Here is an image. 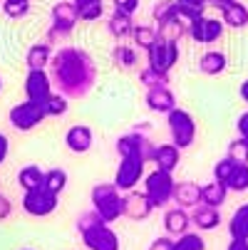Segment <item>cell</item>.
<instances>
[{
  "instance_id": "44",
  "label": "cell",
  "mask_w": 248,
  "mask_h": 250,
  "mask_svg": "<svg viewBox=\"0 0 248 250\" xmlns=\"http://www.w3.org/2000/svg\"><path fill=\"white\" fill-rule=\"evenodd\" d=\"M10 213H13V203H10V198L0 193V223L8 221V218H10Z\"/></svg>"
},
{
  "instance_id": "41",
  "label": "cell",
  "mask_w": 248,
  "mask_h": 250,
  "mask_svg": "<svg viewBox=\"0 0 248 250\" xmlns=\"http://www.w3.org/2000/svg\"><path fill=\"white\" fill-rule=\"evenodd\" d=\"M233 168H236V161H233V159H228V156H224V159H221V161H216V166H214V178L226 186V181H228V176H231V171H233Z\"/></svg>"
},
{
  "instance_id": "3",
  "label": "cell",
  "mask_w": 248,
  "mask_h": 250,
  "mask_svg": "<svg viewBox=\"0 0 248 250\" xmlns=\"http://www.w3.org/2000/svg\"><path fill=\"white\" fill-rule=\"evenodd\" d=\"M80 20V13L75 8V3H69V0H62V3H57L50 13V30H47V38L45 42L47 45H57L62 40H67L69 35H72V30L77 27Z\"/></svg>"
},
{
  "instance_id": "15",
  "label": "cell",
  "mask_w": 248,
  "mask_h": 250,
  "mask_svg": "<svg viewBox=\"0 0 248 250\" xmlns=\"http://www.w3.org/2000/svg\"><path fill=\"white\" fill-rule=\"evenodd\" d=\"M161 223H164V230L169 238H179V235L189 233V228H191V213L186 208H179V206L166 208Z\"/></svg>"
},
{
  "instance_id": "30",
  "label": "cell",
  "mask_w": 248,
  "mask_h": 250,
  "mask_svg": "<svg viewBox=\"0 0 248 250\" xmlns=\"http://www.w3.org/2000/svg\"><path fill=\"white\" fill-rule=\"evenodd\" d=\"M112 62H114V67H119V69H134V67L139 64V55H136V50L129 47V45H117V47L112 50Z\"/></svg>"
},
{
  "instance_id": "51",
  "label": "cell",
  "mask_w": 248,
  "mask_h": 250,
  "mask_svg": "<svg viewBox=\"0 0 248 250\" xmlns=\"http://www.w3.org/2000/svg\"><path fill=\"white\" fill-rule=\"evenodd\" d=\"M23 250H30V248H23Z\"/></svg>"
},
{
  "instance_id": "26",
  "label": "cell",
  "mask_w": 248,
  "mask_h": 250,
  "mask_svg": "<svg viewBox=\"0 0 248 250\" xmlns=\"http://www.w3.org/2000/svg\"><path fill=\"white\" fill-rule=\"evenodd\" d=\"M228 188L221 184V181H208L206 186H201V203H206V206H214V208H221L224 203H226V198H228Z\"/></svg>"
},
{
  "instance_id": "35",
  "label": "cell",
  "mask_w": 248,
  "mask_h": 250,
  "mask_svg": "<svg viewBox=\"0 0 248 250\" xmlns=\"http://www.w3.org/2000/svg\"><path fill=\"white\" fill-rule=\"evenodd\" d=\"M174 250H206V240L201 233H184L174 238Z\"/></svg>"
},
{
  "instance_id": "23",
  "label": "cell",
  "mask_w": 248,
  "mask_h": 250,
  "mask_svg": "<svg viewBox=\"0 0 248 250\" xmlns=\"http://www.w3.org/2000/svg\"><path fill=\"white\" fill-rule=\"evenodd\" d=\"M50 62H52V45H47V42H35L25 55L27 69H45V67H50Z\"/></svg>"
},
{
  "instance_id": "31",
  "label": "cell",
  "mask_w": 248,
  "mask_h": 250,
  "mask_svg": "<svg viewBox=\"0 0 248 250\" xmlns=\"http://www.w3.org/2000/svg\"><path fill=\"white\" fill-rule=\"evenodd\" d=\"M174 3H176V8H179V15H181L186 22H191V20L206 15V8H208L206 0H174Z\"/></svg>"
},
{
  "instance_id": "11",
  "label": "cell",
  "mask_w": 248,
  "mask_h": 250,
  "mask_svg": "<svg viewBox=\"0 0 248 250\" xmlns=\"http://www.w3.org/2000/svg\"><path fill=\"white\" fill-rule=\"evenodd\" d=\"M154 149H157L154 141L144 131H136V129H132L129 134L117 139V154H119V159L122 156H141L149 164L154 159Z\"/></svg>"
},
{
  "instance_id": "4",
  "label": "cell",
  "mask_w": 248,
  "mask_h": 250,
  "mask_svg": "<svg viewBox=\"0 0 248 250\" xmlns=\"http://www.w3.org/2000/svg\"><path fill=\"white\" fill-rule=\"evenodd\" d=\"M122 201H124V193L114 184H97L92 188V208L110 226L122 218Z\"/></svg>"
},
{
  "instance_id": "40",
  "label": "cell",
  "mask_w": 248,
  "mask_h": 250,
  "mask_svg": "<svg viewBox=\"0 0 248 250\" xmlns=\"http://www.w3.org/2000/svg\"><path fill=\"white\" fill-rule=\"evenodd\" d=\"M228 159H233L236 164H248V141L246 139H233L231 144H228Z\"/></svg>"
},
{
  "instance_id": "33",
  "label": "cell",
  "mask_w": 248,
  "mask_h": 250,
  "mask_svg": "<svg viewBox=\"0 0 248 250\" xmlns=\"http://www.w3.org/2000/svg\"><path fill=\"white\" fill-rule=\"evenodd\" d=\"M226 188L233 193H246L248 191V164H236V168L231 171Z\"/></svg>"
},
{
  "instance_id": "16",
  "label": "cell",
  "mask_w": 248,
  "mask_h": 250,
  "mask_svg": "<svg viewBox=\"0 0 248 250\" xmlns=\"http://www.w3.org/2000/svg\"><path fill=\"white\" fill-rule=\"evenodd\" d=\"M92 129L85 126V124H75V126H69L67 134H65V146L72 151V154H85L92 149Z\"/></svg>"
},
{
  "instance_id": "34",
  "label": "cell",
  "mask_w": 248,
  "mask_h": 250,
  "mask_svg": "<svg viewBox=\"0 0 248 250\" xmlns=\"http://www.w3.org/2000/svg\"><path fill=\"white\" fill-rule=\"evenodd\" d=\"M47 191H52V193H62L65 188H67V171L65 168H50V171H45V184H43Z\"/></svg>"
},
{
  "instance_id": "22",
  "label": "cell",
  "mask_w": 248,
  "mask_h": 250,
  "mask_svg": "<svg viewBox=\"0 0 248 250\" xmlns=\"http://www.w3.org/2000/svg\"><path fill=\"white\" fill-rule=\"evenodd\" d=\"M159 40L164 42H181V38L189 35V22L184 18H174L166 22H159Z\"/></svg>"
},
{
  "instance_id": "7",
  "label": "cell",
  "mask_w": 248,
  "mask_h": 250,
  "mask_svg": "<svg viewBox=\"0 0 248 250\" xmlns=\"http://www.w3.org/2000/svg\"><path fill=\"white\" fill-rule=\"evenodd\" d=\"M45 119H47L45 106L38 104V102H27V99L20 102V104H15L13 109L8 112V122L18 131H32L35 126H40Z\"/></svg>"
},
{
  "instance_id": "39",
  "label": "cell",
  "mask_w": 248,
  "mask_h": 250,
  "mask_svg": "<svg viewBox=\"0 0 248 250\" xmlns=\"http://www.w3.org/2000/svg\"><path fill=\"white\" fill-rule=\"evenodd\" d=\"M3 13L13 20H20L30 13V0H3Z\"/></svg>"
},
{
  "instance_id": "1",
  "label": "cell",
  "mask_w": 248,
  "mask_h": 250,
  "mask_svg": "<svg viewBox=\"0 0 248 250\" xmlns=\"http://www.w3.org/2000/svg\"><path fill=\"white\" fill-rule=\"evenodd\" d=\"M99 69L87 50L82 47H60L50 62V77L60 94L67 99H82L97 84Z\"/></svg>"
},
{
  "instance_id": "50",
  "label": "cell",
  "mask_w": 248,
  "mask_h": 250,
  "mask_svg": "<svg viewBox=\"0 0 248 250\" xmlns=\"http://www.w3.org/2000/svg\"><path fill=\"white\" fill-rule=\"evenodd\" d=\"M0 92H3V77H0Z\"/></svg>"
},
{
  "instance_id": "29",
  "label": "cell",
  "mask_w": 248,
  "mask_h": 250,
  "mask_svg": "<svg viewBox=\"0 0 248 250\" xmlns=\"http://www.w3.org/2000/svg\"><path fill=\"white\" fill-rule=\"evenodd\" d=\"M82 22H97L104 15V0H72Z\"/></svg>"
},
{
  "instance_id": "25",
  "label": "cell",
  "mask_w": 248,
  "mask_h": 250,
  "mask_svg": "<svg viewBox=\"0 0 248 250\" xmlns=\"http://www.w3.org/2000/svg\"><path fill=\"white\" fill-rule=\"evenodd\" d=\"M107 32L112 35V38H117V40H127V38H132V32H134V20H132V15H124V13H112L110 15V20H107Z\"/></svg>"
},
{
  "instance_id": "6",
  "label": "cell",
  "mask_w": 248,
  "mask_h": 250,
  "mask_svg": "<svg viewBox=\"0 0 248 250\" xmlns=\"http://www.w3.org/2000/svg\"><path fill=\"white\" fill-rule=\"evenodd\" d=\"M166 129L171 136V144L179 146V149H189L194 141H196V122L186 109H171L166 114Z\"/></svg>"
},
{
  "instance_id": "42",
  "label": "cell",
  "mask_w": 248,
  "mask_h": 250,
  "mask_svg": "<svg viewBox=\"0 0 248 250\" xmlns=\"http://www.w3.org/2000/svg\"><path fill=\"white\" fill-rule=\"evenodd\" d=\"M114 3V10L117 13H124V15H134L139 10V3L141 0H112Z\"/></svg>"
},
{
  "instance_id": "32",
  "label": "cell",
  "mask_w": 248,
  "mask_h": 250,
  "mask_svg": "<svg viewBox=\"0 0 248 250\" xmlns=\"http://www.w3.org/2000/svg\"><path fill=\"white\" fill-rule=\"evenodd\" d=\"M132 40H134V47L139 50H149L157 40H159V32L149 25H134V32H132Z\"/></svg>"
},
{
  "instance_id": "28",
  "label": "cell",
  "mask_w": 248,
  "mask_h": 250,
  "mask_svg": "<svg viewBox=\"0 0 248 250\" xmlns=\"http://www.w3.org/2000/svg\"><path fill=\"white\" fill-rule=\"evenodd\" d=\"M43 184H45V171H43L40 166L30 164V166L20 168V173H18V186H20L23 191H35V188H40Z\"/></svg>"
},
{
  "instance_id": "37",
  "label": "cell",
  "mask_w": 248,
  "mask_h": 250,
  "mask_svg": "<svg viewBox=\"0 0 248 250\" xmlns=\"http://www.w3.org/2000/svg\"><path fill=\"white\" fill-rule=\"evenodd\" d=\"M43 106H45L47 117H62V114H67V109H69V102H67V97H65V94L52 92V97H50Z\"/></svg>"
},
{
  "instance_id": "21",
  "label": "cell",
  "mask_w": 248,
  "mask_h": 250,
  "mask_svg": "<svg viewBox=\"0 0 248 250\" xmlns=\"http://www.w3.org/2000/svg\"><path fill=\"white\" fill-rule=\"evenodd\" d=\"M226 67H228V57H226V52H221V50H208V52H203L201 60H199V69H201L203 75H208V77L224 75Z\"/></svg>"
},
{
  "instance_id": "45",
  "label": "cell",
  "mask_w": 248,
  "mask_h": 250,
  "mask_svg": "<svg viewBox=\"0 0 248 250\" xmlns=\"http://www.w3.org/2000/svg\"><path fill=\"white\" fill-rule=\"evenodd\" d=\"M8 154H10V139L0 131V166L8 161Z\"/></svg>"
},
{
  "instance_id": "9",
  "label": "cell",
  "mask_w": 248,
  "mask_h": 250,
  "mask_svg": "<svg viewBox=\"0 0 248 250\" xmlns=\"http://www.w3.org/2000/svg\"><path fill=\"white\" fill-rule=\"evenodd\" d=\"M147 176V161L141 156H122L119 166H117V173H114V186L127 193V191H134L139 181H144Z\"/></svg>"
},
{
  "instance_id": "46",
  "label": "cell",
  "mask_w": 248,
  "mask_h": 250,
  "mask_svg": "<svg viewBox=\"0 0 248 250\" xmlns=\"http://www.w3.org/2000/svg\"><path fill=\"white\" fill-rule=\"evenodd\" d=\"M236 129H238V136L248 141V112H243V114L238 117V122H236Z\"/></svg>"
},
{
  "instance_id": "5",
  "label": "cell",
  "mask_w": 248,
  "mask_h": 250,
  "mask_svg": "<svg viewBox=\"0 0 248 250\" xmlns=\"http://www.w3.org/2000/svg\"><path fill=\"white\" fill-rule=\"evenodd\" d=\"M174 173L154 168L144 176V193L154 208H166L174 201Z\"/></svg>"
},
{
  "instance_id": "10",
  "label": "cell",
  "mask_w": 248,
  "mask_h": 250,
  "mask_svg": "<svg viewBox=\"0 0 248 250\" xmlns=\"http://www.w3.org/2000/svg\"><path fill=\"white\" fill-rule=\"evenodd\" d=\"M181 52H179V42H164V40H157L149 50H147V67L154 69V72H161V75H169L171 69L179 62Z\"/></svg>"
},
{
  "instance_id": "24",
  "label": "cell",
  "mask_w": 248,
  "mask_h": 250,
  "mask_svg": "<svg viewBox=\"0 0 248 250\" xmlns=\"http://www.w3.org/2000/svg\"><path fill=\"white\" fill-rule=\"evenodd\" d=\"M221 20L231 30H243V27H248V8L243 3H238V0H233L228 8L221 10Z\"/></svg>"
},
{
  "instance_id": "49",
  "label": "cell",
  "mask_w": 248,
  "mask_h": 250,
  "mask_svg": "<svg viewBox=\"0 0 248 250\" xmlns=\"http://www.w3.org/2000/svg\"><path fill=\"white\" fill-rule=\"evenodd\" d=\"M238 94H241V99L248 104V80H243V82H241V89H238Z\"/></svg>"
},
{
  "instance_id": "2",
  "label": "cell",
  "mask_w": 248,
  "mask_h": 250,
  "mask_svg": "<svg viewBox=\"0 0 248 250\" xmlns=\"http://www.w3.org/2000/svg\"><path fill=\"white\" fill-rule=\"evenodd\" d=\"M77 230L82 235V243L87 250H122L119 235L112 230L110 223H104L97 210H87L77 218Z\"/></svg>"
},
{
  "instance_id": "19",
  "label": "cell",
  "mask_w": 248,
  "mask_h": 250,
  "mask_svg": "<svg viewBox=\"0 0 248 250\" xmlns=\"http://www.w3.org/2000/svg\"><path fill=\"white\" fill-rule=\"evenodd\" d=\"M179 161H181V149L179 146H174V144H159L154 149V159H152L154 168H161V171L174 173L176 166H179Z\"/></svg>"
},
{
  "instance_id": "12",
  "label": "cell",
  "mask_w": 248,
  "mask_h": 250,
  "mask_svg": "<svg viewBox=\"0 0 248 250\" xmlns=\"http://www.w3.org/2000/svg\"><path fill=\"white\" fill-rule=\"evenodd\" d=\"M224 20L221 18H208V15H201L196 20L189 22V38L196 42V45H214L224 38Z\"/></svg>"
},
{
  "instance_id": "20",
  "label": "cell",
  "mask_w": 248,
  "mask_h": 250,
  "mask_svg": "<svg viewBox=\"0 0 248 250\" xmlns=\"http://www.w3.org/2000/svg\"><path fill=\"white\" fill-rule=\"evenodd\" d=\"M201 203V186L191 181H181L174 186V206L179 208H196Z\"/></svg>"
},
{
  "instance_id": "38",
  "label": "cell",
  "mask_w": 248,
  "mask_h": 250,
  "mask_svg": "<svg viewBox=\"0 0 248 250\" xmlns=\"http://www.w3.org/2000/svg\"><path fill=\"white\" fill-rule=\"evenodd\" d=\"M139 82L144 84L147 89H157V87H169V75H161V72H154V69H141L139 72Z\"/></svg>"
},
{
  "instance_id": "47",
  "label": "cell",
  "mask_w": 248,
  "mask_h": 250,
  "mask_svg": "<svg viewBox=\"0 0 248 250\" xmlns=\"http://www.w3.org/2000/svg\"><path fill=\"white\" fill-rule=\"evenodd\" d=\"M208 3V8H214V10H224V8H228L233 0H206Z\"/></svg>"
},
{
  "instance_id": "18",
  "label": "cell",
  "mask_w": 248,
  "mask_h": 250,
  "mask_svg": "<svg viewBox=\"0 0 248 250\" xmlns=\"http://www.w3.org/2000/svg\"><path fill=\"white\" fill-rule=\"evenodd\" d=\"M147 109L157 112V114H169L171 109H176V97L171 94L169 87H157V89H147Z\"/></svg>"
},
{
  "instance_id": "13",
  "label": "cell",
  "mask_w": 248,
  "mask_h": 250,
  "mask_svg": "<svg viewBox=\"0 0 248 250\" xmlns=\"http://www.w3.org/2000/svg\"><path fill=\"white\" fill-rule=\"evenodd\" d=\"M25 99L27 102H38V104H45L52 92H55V84H52V77L47 69H27V77H25Z\"/></svg>"
},
{
  "instance_id": "27",
  "label": "cell",
  "mask_w": 248,
  "mask_h": 250,
  "mask_svg": "<svg viewBox=\"0 0 248 250\" xmlns=\"http://www.w3.org/2000/svg\"><path fill=\"white\" fill-rule=\"evenodd\" d=\"M228 235L233 240H248V203H241L228 221Z\"/></svg>"
},
{
  "instance_id": "8",
  "label": "cell",
  "mask_w": 248,
  "mask_h": 250,
  "mask_svg": "<svg viewBox=\"0 0 248 250\" xmlns=\"http://www.w3.org/2000/svg\"><path fill=\"white\" fill-rule=\"evenodd\" d=\"M57 206H60V196L47 191L45 186L35 188V191H25L23 196V210L30 218H47L57 210Z\"/></svg>"
},
{
  "instance_id": "14",
  "label": "cell",
  "mask_w": 248,
  "mask_h": 250,
  "mask_svg": "<svg viewBox=\"0 0 248 250\" xmlns=\"http://www.w3.org/2000/svg\"><path fill=\"white\" fill-rule=\"evenodd\" d=\"M152 210L154 206L149 203L147 193L144 191H127L124 193V201H122V216L134 221V223H141V221H147L152 216Z\"/></svg>"
},
{
  "instance_id": "36",
  "label": "cell",
  "mask_w": 248,
  "mask_h": 250,
  "mask_svg": "<svg viewBox=\"0 0 248 250\" xmlns=\"http://www.w3.org/2000/svg\"><path fill=\"white\" fill-rule=\"evenodd\" d=\"M152 18L157 22H166V20L181 18V15H179V8H176L174 0H159V3L154 5V10H152Z\"/></svg>"
},
{
  "instance_id": "17",
  "label": "cell",
  "mask_w": 248,
  "mask_h": 250,
  "mask_svg": "<svg viewBox=\"0 0 248 250\" xmlns=\"http://www.w3.org/2000/svg\"><path fill=\"white\" fill-rule=\"evenodd\" d=\"M191 226H196L199 230H216L221 226V213L214 206L199 203L196 208H191Z\"/></svg>"
},
{
  "instance_id": "43",
  "label": "cell",
  "mask_w": 248,
  "mask_h": 250,
  "mask_svg": "<svg viewBox=\"0 0 248 250\" xmlns=\"http://www.w3.org/2000/svg\"><path fill=\"white\" fill-rule=\"evenodd\" d=\"M149 250H174V238L169 235H161V238H154Z\"/></svg>"
},
{
  "instance_id": "48",
  "label": "cell",
  "mask_w": 248,
  "mask_h": 250,
  "mask_svg": "<svg viewBox=\"0 0 248 250\" xmlns=\"http://www.w3.org/2000/svg\"><path fill=\"white\" fill-rule=\"evenodd\" d=\"M226 250H248V240H233L231 238V243H228Z\"/></svg>"
}]
</instances>
